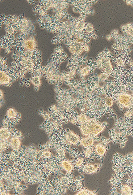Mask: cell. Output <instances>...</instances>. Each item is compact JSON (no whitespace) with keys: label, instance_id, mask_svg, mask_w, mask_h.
<instances>
[{"label":"cell","instance_id":"d6986e66","mask_svg":"<svg viewBox=\"0 0 133 195\" xmlns=\"http://www.w3.org/2000/svg\"><path fill=\"white\" fill-rule=\"evenodd\" d=\"M97 193L95 191H91L87 188H83L81 189L77 195H96Z\"/></svg>","mask_w":133,"mask_h":195},{"label":"cell","instance_id":"7402d4cb","mask_svg":"<svg viewBox=\"0 0 133 195\" xmlns=\"http://www.w3.org/2000/svg\"><path fill=\"white\" fill-rule=\"evenodd\" d=\"M133 115V109L128 110L124 114V117L127 119H132Z\"/></svg>","mask_w":133,"mask_h":195},{"label":"cell","instance_id":"5bb4252c","mask_svg":"<svg viewBox=\"0 0 133 195\" xmlns=\"http://www.w3.org/2000/svg\"><path fill=\"white\" fill-rule=\"evenodd\" d=\"M89 117L85 113H81L79 114L77 117V123L79 125L85 124L88 121Z\"/></svg>","mask_w":133,"mask_h":195},{"label":"cell","instance_id":"9c48e42d","mask_svg":"<svg viewBox=\"0 0 133 195\" xmlns=\"http://www.w3.org/2000/svg\"><path fill=\"white\" fill-rule=\"evenodd\" d=\"M122 30L125 35V37L127 40L133 39V25L131 24H127L122 26Z\"/></svg>","mask_w":133,"mask_h":195},{"label":"cell","instance_id":"277c9868","mask_svg":"<svg viewBox=\"0 0 133 195\" xmlns=\"http://www.w3.org/2000/svg\"><path fill=\"white\" fill-rule=\"evenodd\" d=\"M85 124L91 132V137H96L98 134L102 132L108 125L106 122L101 123L98 119L95 118H89Z\"/></svg>","mask_w":133,"mask_h":195},{"label":"cell","instance_id":"5b68a950","mask_svg":"<svg viewBox=\"0 0 133 195\" xmlns=\"http://www.w3.org/2000/svg\"><path fill=\"white\" fill-rule=\"evenodd\" d=\"M101 141V143L95 146L94 150L95 157L98 160L102 161L109 149L108 144L110 142V141L106 138L102 137Z\"/></svg>","mask_w":133,"mask_h":195},{"label":"cell","instance_id":"7c38bea8","mask_svg":"<svg viewBox=\"0 0 133 195\" xmlns=\"http://www.w3.org/2000/svg\"><path fill=\"white\" fill-rule=\"evenodd\" d=\"M1 140L9 141L11 136V132L6 127H3L0 130Z\"/></svg>","mask_w":133,"mask_h":195},{"label":"cell","instance_id":"44dd1931","mask_svg":"<svg viewBox=\"0 0 133 195\" xmlns=\"http://www.w3.org/2000/svg\"><path fill=\"white\" fill-rule=\"evenodd\" d=\"M85 159L84 158H77V161L75 162V167L77 168H81L84 165Z\"/></svg>","mask_w":133,"mask_h":195},{"label":"cell","instance_id":"ba28073f","mask_svg":"<svg viewBox=\"0 0 133 195\" xmlns=\"http://www.w3.org/2000/svg\"><path fill=\"white\" fill-rule=\"evenodd\" d=\"M102 137H98L97 136L95 137L91 136H87V137L81 139L80 141V145H81L84 149L94 146V143L95 141H100Z\"/></svg>","mask_w":133,"mask_h":195},{"label":"cell","instance_id":"52a82bcc","mask_svg":"<svg viewBox=\"0 0 133 195\" xmlns=\"http://www.w3.org/2000/svg\"><path fill=\"white\" fill-rule=\"evenodd\" d=\"M102 166L101 163L91 164L90 163L85 164L81 167L82 172L88 174H93L98 172Z\"/></svg>","mask_w":133,"mask_h":195},{"label":"cell","instance_id":"603a6c76","mask_svg":"<svg viewBox=\"0 0 133 195\" xmlns=\"http://www.w3.org/2000/svg\"><path fill=\"white\" fill-rule=\"evenodd\" d=\"M52 154L49 151H45V152H43L42 156L44 158H50L51 157Z\"/></svg>","mask_w":133,"mask_h":195},{"label":"cell","instance_id":"4316f807","mask_svg":"<svg viewBox=\"0 0 133 195\" xmlns=\"http://www.w3.org/2000/svg\"><path fill=\"white\" fill-rule=\"evenodd\" d=\"M29 40H30L32 41H35V39H34V37L32 36H30V38H29Z\"/></svg>","mask_w":133,"mask_h":195},{"label":"cell","instance_id":"ffe728a7","mask_svg":"<svg viewBox=\"0 0 133 195\" xmlns=\"http://www.w3.org/2000/svg\"><path fill=\"white\" fill-rule=\"evenodd\" d=\"M31 81L34 86H39L41 84V81H40L39 76H32L31 79Z\"/></svg>","mask_w":133,"mask_h":195},{"label":"cell","instance_id":"e0dca14e","mask_svg":"<svg viewBox=\"0 0 133 195\" xmlns=\"http://www.w3.org/2000/svg\"><path fill=\"white\" fill-rule=\"evenodd\" d=\"M18 113L13 108H10L7 110L6 115L8 119H16L18 117Z\"/></svg>","mask_w":133,"mask_h":195},{"label":"cell","instance_id":"ac0fdd59","mask_svg":"<svg viewBox=\"0 0 133 195\" xmlns=\"http://www.w3.org/2000/svg\"><path fill=\"white\" fill-rule=\"evenodd\" d=\"M114 63H115L117 66L119 67H123L125 65V61L124 58H123L122 56L117 57L114 59Z\"/></svg>","mask_w":133,"mask_h":195},{"label":"cell","instance_id":"4fadbf2b","mask_svg":"<svg viewBox=\"0 0 133 195\" xmlns=\"http://www.w3.org/2000/svg\"><path fill=\"white\" fill-rule=\"evenodd\" d=\"M94 147L95 146L85 149V150L84 151V157L86 159H92L95 157Z\"/></svg>","mask_w":133,"mask_h":195},{"label":"cell","instance_id":"9a60e30c","mask_svg":"<svg viewBox=\"0 0 133 195\" xmlns=\"http://www.w3.org/2000/svg\"><path fill=\"white\" fill-rule=\"evenodd\" d=\"M61 165L62 168L68 172H71L73 170V164L69 161H63L61 163Z\"/></svg>","mask_w":133,"mask_h":195},{"label":"cell","instance_id":"6da1fadb","mask_svg":"<svg viewBox=\"0 0 133 195\" xmlns=\"http://www.w3.org/2000/svg\"><path fill=\"white\" fill-rule=\"evenodd\" d=\"M107 95L112 98L121 110L133 109V94H130L127 91H122L115 94Z\"/></svg>","mask_w":133,"mask_h":195},{"label":"cell","instance_id":"f1b7e54d","mask_svg":"<svg viewBox=\"0 0 133 195\" xmlns=\"http://www.w3.org/2000/svg\"><path fill=\"white\" fill-rule=\"evenodd\" d=\"M13 18H14V19H18V16H16V15H14Z\"/></svg>","mask_w":133,"mask_h":195},{"label":"cell","instance_id":"3957f363","mask_svg":"<svg viewBox=\"0 0 133 195\" xmlns=\"http://www.w3.org/2000/svg\"><path fill=\"white\" fill-rule=\"evenodd\" d=\"M93 63L95 67L101 69L102 72H106L110 75L113 72L110 58L108 55H104L103 52L99 54L96 58L95 62H93Z\"/></svg>","mask_w":133,"mask_h":195},{"label":"cell","instance_id":"7a4b0ae2","mask_svg":"<svg viewBox=\"0 0 133 195\" xmlns=\"http://www.w3.org/2000/svg\"><path fill=\"white\" fill-rule=\"evenodd\" d=\"M112 161L114 164L122 168L126 173L128 171H133V152L124 156L116 153L114 155Z\"/></svg>","mask_w":133,"mask_h":195},{"label":"cell","instance_id":"8fae6325","mask_svg":"<svg viewBox=\"0 0 133 195\" xmlns=\"http://www.w3.org/2000/svg\"><path fill=\"white\" fill-rule=\"evenodd\" d=\"M118 188L120 195H133V188L129 184H122Z\"/></svg>","mask_w":133,"mask_h":195},{"label":"cell","instance_id":"30bf717a","mask_svg":"<svg viewBox=\"0 0 133 195\" xmlns=\"http://www.w3.org/2000/svg\"><path fill=\"white\" fill-rule=\"evenodd\" d=\"M10 146L13 150L15 151H18L21 148V141L20 139V137L14 135L11 137L10 140Z\"/></svg>","mask_w":133,"mask_h":195},{"label":"cell","instance_id":"8992f818","mask_svg":"<svg viewBox=\"0 0 133 195\" xmlns=\"http://www.w3.org/2000/svg\"><path fill=\"white\" fill-rule=\"evenodd\" d=\"M66 143L70 145H74L80 144L81 139L80 136L72 131H68L64 136Z\"/></svg>","mask_w":133,"mask_h":195},{"label":"cell","instance_id":"f546056e","mask_svg":"<svg viewBox=\"0 0 133 195\" xmlns=\"http://www.w3.org/2000/svg\"><path fill=\"white\" fill-rule=\"evenodd\" d=\"M39 86H35V87H34V89L36 91L38 90L39 89Z\"/></svg>","mask_w":133,"mask_h":195},{"label":"cell","instance_id":"2e32d148","mask_svg":"<svg viewBox=\"0 0 133 195\" xmlns=\"http://www.w3.org/2000/svg\"><path fill=\"white\" fill-rule=\"evenodd\" d=\"M80 128L81 133L83 136H91V132L87 125L85 124H81L80 125Z\"/></svg>","mask_w":133,"mask_h":195},{"label":"cell","instance_id":"d4e9b609","mask_svg":"<svg viewBox=\"0 0 133 195\" xmlns=\"http://www.w3.org/2000/svg\"><path fill=\"white\" fill-rule=\"evenodd\" d=\"M127 136H133V127L127 133Z\"/></svg>","mask_w":133,"mask_h":195},{"label":"cell","instance_id":"484cf974","mask_svg":"<svg viewBox=\"0 0 133 195\" xmlns=\"http://www.w3.org/2000/svg\"><path fill=\"white\" fill-rule=\"evenodd\" d=\"M89 50V47L88 45H86L84 47V51L88 52Z\"/></svg>","mask_w":133,"mask_h":195},{"label":"cell","instance_id":"83f0119b","mask_svg":"<svg viewBox=\"0 0 133 195\" xmlns=\"http://www.w3.org/2000/svg\"><path fill=\"white\" fill-rule=\"evenodd\" d=\"M127 2H128L129 5H131V6H133V1H127Z\"/></svg>","mask_w":133,"mask_h":195},{"label":"cell","instance_id":"cb8c5ba5","mask_svg":"<svg viewBox=\"0 0 133 195\" xmlns=\"http://www.w3.org/2000/svg\"><path fill=\"white\" fill-rule=\"evenodd\" d=\"M57 151L60 157H63L65 156V152L62 149H58Z\"/></svg>","mask_w":133,"mask_h":195}]
</instances>
